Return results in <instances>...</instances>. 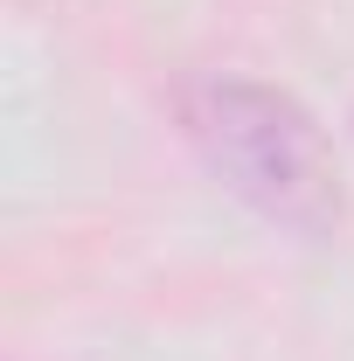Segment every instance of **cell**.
Masks as SVG:
<instances>
[{"instance_id": "1", "label": "cell", "mask_w": 354, "mask_h": 361, "mask_svg": "<svg viewBox=\"0 0 354 361\" xmlns=\"http://www.w3.org/2000/svg\"><path fill=\"white\" fill-rule=\"evenodd\" d=\"M181 133L202 167L264 223L299 236H326L341 223V153L292 90L250 77H195L181 90Z\"/></svg>"}]
</instances>
